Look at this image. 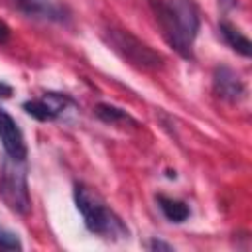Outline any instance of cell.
Here are the masks:
<instances>
[{"label": "cell", "instance_id": "5", "mask_svg": "<svg viewBox=\"0 0 252 252\" xmlns=\"http://www.w3.org/2000/svg\"><path fill=\"white\" fill-rule=\"evenodd\" d=\"M75 102L67 96V94H59V93H45L39 98L33 100H26L24 102V110L33 116L35 120L47 122V120H55L59 116L65 114V110L69 106H73Z\"/></svg>", "mask_w": 252, "mask_h": 252}, {"label": "cell", "instance_id": "14", "mask_svg": "<svg viewBox=\"0 0 252 252\" xmlns=\"http://www.w3.org/2000/svg\"><path fill=\"white\" fill-rule=\"evenodd\" d=\"M8 37H10V30H8V26L0 20V43H4Z\"/></svg>", "mask_w": 252, "mask_h": 252}, {"label": "cell", "instance_id": "12", "mask_svg": "<svg viewBox=\"0 0 252 252\" xmlns=\"http://www.w3.org/2000/svg\"><path fill=\"white\" fill-rule=\"evenodd\" d=\"M0 250H22V240L16 232L0 224Z\"/></svg>", "mask_w": 252, "mask_h": 252}, {"label": "cell", "instance_id": "10", "mask_svg": "<svg viewBox=\"0 0 252 252\" xmlns=\"http://www.w3.org/2000/svg\"><path fill=\"white\" fill-rule=\"evenodd\" d=\"M14 2L28 14L45 16V18H59L61 14V10L51 0H14Z\"/></svg>", "mask_w": 252, "mask_h": 252}, {"label": "cell", "instance_id": "3", "mask_svg": "<svg viewBox=\"0 0 252 252\" xmlns=\"http://www.w3.org/2000/svg\"><path fill=\"white\" fill-rule=\"evenodd\" d=\"M0 199L16 215H28L32 209L26 159L4 156L0 165Z\"/></svg>", "mask_w": 252, "mask_h": 252}, {"label": "cell", "instance_id": "8", "mask_svg": "<svg viewBox=\"0 0 252 252\" xmlns=\"http://www.w3.org/2000/svg\"><path fill=\"white\" fill-rule=\"evenodd\" d=\"M219 28H220V33H222L224 41H226L234 51H238V53L244 55V57H250V53H252L250 39H248L236 26H232L230 22H220Z\"/></svg>", "mask_w": 252, "mask_h": 252}, {"label": "cell", "instance_id": "13", "mask_svg": "<svg viewBox=\"0 0 252 252\" xmlns=\"http://www.w3.org/2000/svg\"><path fill=\"white\" fill-rule=\"evenodd\" d=\"M148 248L150 250H173V246L171 244H167V242H163V240H158V238H152L150 242H148Z\"/></svg>", "mask_w": 252, "mask_h": 252}, {"label": "cell", "instance_id": "11", "mask_svg": "<svg viewBox=\"0 0 252 252\" xmlns=\"http://www.w3.org/2000/svg\"><path fill=\"white\" fill-rule=\"evenodd\" d=\"M94 112H96V116H98L102 122H106V124H118V122H128V120H132L122 108H116V106H112V104H98V106L94 108Z\"/></svg>", "mask_w": 252, "mask_h": 252}, {"label": "cell", "instance_id": "6", "mask_svg": "<svg viewBox=\"0 0 252 252\" xmlns=\"http://www.w3.org/2000/svg\"><path fill=\"white\" fill-rule=\"evenodd\" d=\"M213 91L219 98L226 102H238L244 96L246 87L234 69L222 65V67H217L213 73Z\"/></svg>", "mask_w": 252, "mask_h": 252}, {"label": "cell", "instance_id": "1", "mask_svg": "<svg viewBox=\"0 0 252 252\" xmlns=\"http://www.w3.org/2000/svg\"><path fill=\"white\" fill-rule=\"evenodd\" d=\"M156 18L167 43L185 59L193 57V43L199 32V10L193 0H152Z\"/></svg>", "mask_w": 252, "mask_h": 252}, {"label": "cell", "instance_id": "2", "mask_svg": "<svg viewBox=\"0 0 252 252\" xmlns=\"http://www.w3.org/2000/svg\"><path fill=\"white\" fill-rule=\"evenodd\" d=\"M73 197L87 230L106 240H120L128 236V228L122 219L106 205V201L94 189L87 187L85 183H77Z\"/></svg>", "mask_w": 252, "mask_h": 252}, {"label": "cell", "instance_id": "7", "mask_svg": "<svg viewBox=\"0 0 252 252\" xmlns=\"http://www.w3.org/2000/svg\"><path fill=\"white\" fill-rule=\"evenodd\" d=\"M0 142H2L6 156L16 158V159H26L28 148H26L24 134L20 126L16 124V120L4 108H0Z\"/></svg>", "mask_w": 252, "mask_h": 252}, {"label": "cell", "instance_id": "9", "mask_svg": "<svg viewBox=\"0 0 252 252\" xmlns=\"http://www.w3.org/2000/svg\"><path fill=\"white\" fill-rule=\"evenodd\" d=\"M158 205H159L163 217L171 222H183L191 215L189 207L183 201H177V199H171V197H165V195H158Z\"/></svg>", "mask_w": 252, "mask_h": 252}, {"label": "cell", "instance_id": "4", "mask_svg": "<svg viewBox=\"0 0 252 252\" xmlns=\"http://www.w3.org/2000/svg\"><path fill=\"white\" fill-rule=\"evenodd\" d=\"M106 43L128 63L140 67V69H158L163 65V59L159 53H156L152 47H148L144 41L134 37L130 32L124 30H106L104 33Z\"/></svg>", "mask_w": 252, "mask_h": 252}, {"label": "cell", "instance_id": "15", "mask_svg": "<svg viewBox=\"0 0 252 252\" xmlns=\"http://www.w3.org/2000/svg\"><path fill=\"white\" fill-rule=\"evenodd\" d=\"M10 94H12V89H10L8 85L0 83V98H6V96H10Z\"/></svg>", "mask_w": 252, "mask_h": 252}]
</instances>
